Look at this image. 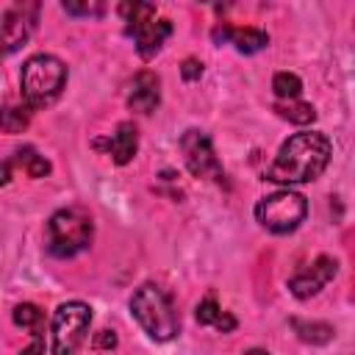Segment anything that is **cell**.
Instances as JSON below:
<instances>
[{
  "label": "cell",
  "instance_id": "cell-1",
  "mask_svg": "<svg viewBox=\"0 0 355 355\" xmlns=\"http://www.w3.org/2000/svg\"><path fill=\"white\" fill-rule=\"evenodd\" d=\"M330 141L324 133L316 130H305V133H294L288 141H283V147L277 150L272 166L266 169V178L275 183H308L316 180L327 161H330Z\"/></svg>",
  "mask_w": 355,
  "mask_h": 355
},
{
  "label": "cell",
  "instance_id": "cell-2",
  "mask_svg": "<svg viewBox=\"0 0 355 355\" xmlns=\"http://www.w3.org/2000/svg\"><path fill=\"white\" fill-rule=\"evenodd\" d=\"M130 313L136 316V322L153 341H172L180 330L178 311H175L169 294L164 288H158L155 283H144L133 291Z\"/></svg>",
  "mask_w": 355,
  "mask_h": 355
},
{
  "label": "cell",
  "instance_id": "cell-3",
  "mask_svg": "<svg viewBox=\"0 0 355 355\" xmlns=\"http://www.w3.org/2000/svg\"><path fill=\"white\" fill-rule=\"evenodd\" d=\"M67 83V67L50 53H36L22 67V97L28 108L50 105Z\"/></svg>",
  "mask_w": 355,
  "mask_h": 355
},
{
  "label": "cell",
  "instance_id": "cell-4",
  "mask_svg": "<svg viewBox=\"0 0 355 355\" xmlns=\"http://www.w3.org/2000/svg\"><path fill=\"white\" fill-rule=\"evenodd\" d=\"M92 241V222L75 208L55 211L47 222V250L55 258H72Z\"/></svg>",
  "mask_w": 355,
  "mask_h": 355
},
{
  "label": "cell",
  "instance_id": "cell-5",
  "mask_svg": "<svg viewBox=\"0 0 355 355\" xmlns=\"http://www.w3.org/2000/svg\"><path fill=\"white\" fill-rule=\"evenodd\" d=\"M305 214H308L305 197L297 191H288V189L272 191V194L261 197L255 205V219L261 222V227H266L269 233H277V236L297 230L300 222L305 219Z\"/></svg>",
  "mask_w": 355,
  "mask_h": 355
},
{
  "label": "cell",
  "instance_id": "cell-6",
  "mask_svg": "<svg viewBox=\"0 0 355 355\" xmlns=\"http://www.w3.org/2000/svg\"><path fill=\"white\" fill-rule=\"evenodd\" d=\"M92 324V308L86 302H64L53 313V355H78Z\"/></svg>",
  "mask_w": 355,
  "mask_h": 355
},
{
  "label": "cell",
  "instance_id": "cell-7",
  "mask_svg": "<svg viewBox=\"0 0 355 355\" xmlns=\"http://www.w3.org/2000/svg\"><path fill=\"white\" fill-rule=\"evenodd\" d=\"M180 150H183L186 166H189V172L194 178L222 180V166H219V158L214 153V144H211L208 133H202V130H186L183 139H180Z\"/></svg>",
  "mask_w": 355,
  "mask_h": 355
},
{
  "label": "cell",
  "instance_id": "cell-8",
  "mask_svg": "<svg viewBox=\"0 0 355 355\" xmlns=\"http://www.w3.org/2000/svg\"><path fill=\"white\" fill-rule=\"evenodd\" d=\"M36 14L39 8L33 3H22L0 14V53H17L31 39L36 28Z\"/></svg>",
  "mask_w": 355,
  "mask_h": 355
},
{
  "label": "cell",
  "instance_id": "cell-9",
  "mask_svg": "<svg viewBox=\"0 0 355 355\" xmlns=\"http://www.w3.org/2000/svg\"><path fill=\"white\" fill-rule=\"evenodd\" d=\"M336 272H338V263H336L333 258H327V255H319L311 266L300 269V272L288 280V291H291L297 300H308V297L319 294V291L336 277Z\"/></svg>",
  "mask_w": 355,
  "mask_h": 355
},
{
  "label": "cell",
  "instance_id": "cell-10",
  "mask_svg": "<svg viewBox=\"0 0 355 355\" xmlns=\"http://www.w3.org/2000/svg\"><path fill=\"white\" fill-rule=\"evenodd\" d=\"M128 33L133 36V42H136V50H139V55L141 58H153L161 47H164V42L169 39V33H172V22L169 19H147V22H141V25H133V28H128Z\"/></svg>",
  "mask_w": 355,
  "mask_h": 355
},
{
  "label": "cell",
  "instance_id": "cell-11",
  "mask_svg": "<svg viewBox=\"0 0 355 355\" xmlns=\"http://www.w3.org/2000/svg\"><path fill=\"white\" fill-rule=\"evenodd\" d=\"M161 100V89H158V78L153 72H139L130 83L128 92V105L139 114H153L155 105Z\"/></svg>",
  "mask_w": 355,
  "mask_h": 355
},
{
  "label": "cell",
  "instance_id": "cell-12",
  "mask_svg": "<svg viewBox=\"0 0 355 355\" xmlns=\"http://www.w3.org/2000/svg\"><path fill=\"white\" fill-rule=\"evenodd\" d=\"M136 147H139V136H136V125L133 122H122L116 128V133L105 141V150L108 155L114 158V164H128L133 155H136Z\"/></svg>",
  "mask_w": 355,
  "mask_h": 355
},
{
  "label": "cell",
  "instance_id": "cell-13",
  "mask_svg": "<svg viewBox=\"0 0 355 355\" xmlns=\"http://www.w3.org/2000/svg\"><path fill=\"white\" fill-rule=\"evenodd\" d=\"M227 42L236 44L239 53L252 55V53H258V50H263L269 44V36L263 31H258V28H230Z\"/></svg>",
  "mask_w": 355,
  "mask_h": 355
},
{
  "label": "cell",
  "instance_id": "cell-14",
  "mask_svg": "<svg viewBox=\"0 0 355 355\" xmlns=\"http://www.w3.org/2000/svg\"><path fill=\"white\" fill-rule=\"evenodd\" d=\"M197 322H200V324H214V327L222 330V333L236 330V319H233L230 313H225V311L216 305L214 297H205V300L197 305Z\"/></svg>",
  "mask_w": 355,
  "mask_h": 355
},
{
  "label": "cell",
  "instance_id": "cell-15",
  "mask_svg": "<svg viewBox=\"0 0 355 355\" xmlns=\"http://www.w3.org/2000/svg\"><path fill=\"white\" fill-rule=\"evenodd\" d=\"M291 327L297 330V336L308 344H327L333 338V327L324 322H302V319H291Z\"/></svg>",
  "mask_w": 355,
  "mask_h": 355
},
{
  "label": "cell",
  "instance_id": "cell-16",
  "mask_svg": "<svg viewBox=\"0 0 355 355\" xmlns=\"http://www.w3.org/2000/svg\"><path fill=\"white\" fill-rule=\"evenodd\" d=\"M275 111H277L283 119L294 122V125H308V122H313V119H316L313 105H311V103H300V100H286V103H277V105H275Z\"/></svg>",
  "mask_w": 355,
  "mask_h": 355
},
{
  "label": "cell",
  "instance_id": "cell-17",
  "mask_svg": "<svg viewBox=\"0 0 355 355\" xmlns=\"http://www.w3.org/2000/svg\"><path fill=\"white\" fill-rule=\"evenodd\" d=\"M31 122V111L28 105L25 108H17V105H6L0 108V130L6 133H22Z\"/></svg>",
  "mask_w": 355,
  "mask_h": 355
},
{
  "label": "cell",
  "instance_id": "cell-18",
  "mask_svg": "<svg viewBox=\"0 0 355 355\" xmlns=\"http://www.w3.org/2000/svg\"><path fill=\"white\" fill-rule=\"evenodd\" d=\"M272 89L280 100H297L300 92H302V80L294 75V72H277L272 78Z\"/></svg>",
  "mask_w": 355,
  "mask_h": 355
},
{
  "label": "cell",
  "instance_id": "cell-19",
  "mask_svg": "<svg viewBox=\"0 0 355 355\" xmlns=\"http://www.w3.org/2000/svg\"><path fill=\"white\" fill-rule=\"evenodd\" d=\"M39 322H42V311H39L33 302H22V305L14 308V324H17V327H31V330H36Z\"/></svg>",
  "mask_w": 355,
  "mask_h": 355
},
{
  "label": "cell",
  "instance_id": "cell-20",
  "mask_svg": "<svg viewBox=\"0 0 355 355\" xmlns=\"http://www.w3.org/2000/svg\"><path fill=\"white\" fill-rule=\"evenodd\" d=\"M19 155H25V169H28V175H31V178H44V175L50 172L47 158H44V155H36L31 147H28L25 153L19 150Z\"/></svg>",
  "mask_w": 355,
  "mask_h": 355
},
{
  "label": "cell",
  "instance_id": "cell-21",
  "mask_svg": "<svg viewBox=\"0 0 355 355\" xmlns=\"http://www.w3.org/2000/svg\"><path fill=\"white\" fill-rule=\"evenodd\" d=\"M64 11L75 17H97L103 14V6L100 3H64Z\"/></svg>",
  "mask_w": 355,
  "mask_h": 355
},
{
  "label": "cell",
  "instance_id": "cell-22",
  "mask_svg": "<svg viewBox=\"0 0 355 355\" xmlns=\"http://www.w3.org/2000/svg\"><path fill=\"white\" fill-rule=\"evenodd\" d=\"M180 75H183L186 80H197V78L202 75V64H200L197 58H186L183 67H180Z\"/></svg>",
  "mask_w": 355,
  "mask_h": 355
},
{
  "label": "cell",
  "instance_id": "cell-23",
  "mask_svg": "<svg viewBox=\"0 0 355 355\" xmlns=\"http://www.w3.org/2000/svg\"><path fill=\"white\" fill-rule=\"evenodd\" d=\"M94 347L97 349H114L116 347V333L114 330H100L94 336Z\"/></svg>",
  "mask_w": 355,
  "mask_h": 355
},
{
  "label": "cell",
  "instance_id": "cell-24",
  "mask_svg": "<svg viewBox=\"0 0 355 355\" xmlns=\"http://www.w3.org/2000/svg\"><path fill=\"white\" fill-rule=\"evenodd\" d=\"M19 355H44V344H42V338H39V336H33V344H31V347H25Z\"/></svg>",
  "mask_w": 355,
  "mask_h": 355
},
{
  "label": "cell",
  "instance_id": "cell-25",
  "mask_svg": "<svg viewBox=\"0 0 355 355\" xmlns=\"http://www.w3.org/2000/svg\"><path fill=\"white\" fill-rule=\"evenodd\" d=\"M8 180H11V164L3 161V164H0V186H6Z\"/></svg>",
  "mask_w": 355,
  "mask_h": 355
},
{
  "label": "cell",
  "instance_id": "cell-26",
  "mask_svg": "<svg viewBox=\"0 0 355 355\" xmlns=\"http://www.w3.org/2000/svg\"><path fill=\"white\" fill-rule=\"evenodd\" d=\"M244 355H272V352H266V349H247Z\"/></svg>",
  "mask_w": 355,
  "mask_h": 355
}]
</instances>
